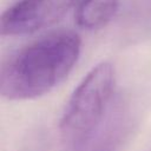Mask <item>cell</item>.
<instances>
[{
	"label": "cell",
	"instance_id": "2",
	"mask_svg": "<svg viewBox=\"0 0 151 151\" xmlns=\"http://www.w3.org/2000/svg\"><path fill=\"white\" fill-rule=\"evenodd\" d=\"M116 85L114 67L109 61L93 66L73 91L60 119V133L68 147L91 134L105 119Z\"/></svg>",
	"mask_w": 151,
	"mask_h": 151
},
{
	"label": "cell",
	"instance_id": "3",
	"mask_svg": "<svg viewBox=\"0 0 151 151\" xmlns=\"http://www.w3.org/2000/svg\"><path fill=\"white\" fill-rule=\"evenodd\" d=\"M78 0H19L0 19L1 35L32 34L59 21Z\"/></svg>",
	"mask_w": 151,
	"mask_h": 151
},
{
	"label": "cell",
	"instance_id": "4",
	"mask_svg": "<svg viewBox=\"0 0 151 151\" xmlns=\"http://www.w3.org/2000/svg\"><path fill=\"white\" fill-rule=\"evenodd\" d=\"M131 130V117L122 101H113L101 124L68 151H120Z\"/></svg>",
	"mask_w": 151,
	"mask_h": 151
},
{
	"label": "cell",
	"instance_id": "1",
	"mask_svg": "<svg viewBox=\"0 0 151 151\" xmlns=\"http://www.w3.org/2000/svg\"><path fill=\"white\" fill-rule=\"evenodd\" d=\"M81 41L72 31L50 33L11 55L0 72V93L8 100L39 98L73 70Z\"/></svg>",
	"mask_w": 151,
	"mask_h": 151
},
{
	"label": "cell",
	"instance_id": "5",
	"mask_svg": "<svg viewBox=\"0 0 151 151\" xmlns=\"http://www.w3.org/2000/svg\"><path fill=\"white\" fill-rule=\"evenodd\" d=\"M119 0H81L76 11L80 28L93 31L107 25L118 11Z\"/></svg>",
	"mask_w": 151,
	"mask_h": 151
}]
</instances>
